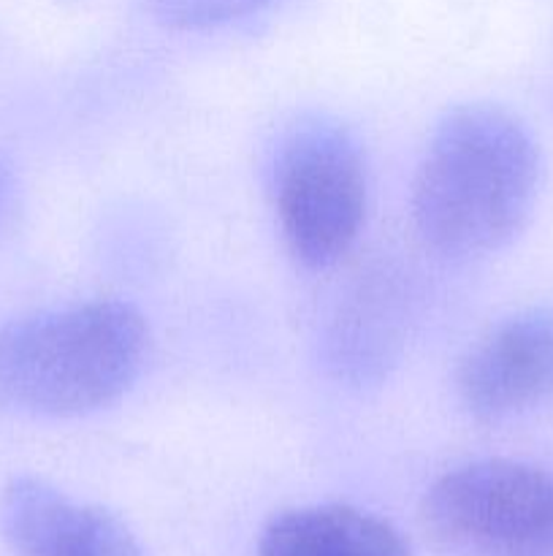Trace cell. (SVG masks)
Listing matches in <instances>:
<instances>
[{
    "instance_id": "cell-1",
    "label": "cell",
    "mask_w": 553,
    "mask_h": 556,
    "mask_svg": "<svg viewBox=\"0 0 553 556\" xmlns=\"http://www.w3.org/2000/svg\"><path fill=\"white\" fill-rule=\"evenodd\" d=\"M540 179V147L513 112L493 103L450 109L412 177L417 237L450 261L499 253L529 223Z\"/></svg>"
},
{
    "instance_id": "cell-2",
    "label": "cell",
    "mask_w": 553,
    "mask_h": 556,
    "mask_svg": "<svg viewBox=\"0 0 553 556\" xmlns=\"http://www.w3.org/2000/svg\"><path fill=\"white\" fill-rule=\"evenodd\" d=\"M150 358V324L119 299H90L0 324V410L79 418L123 400Z\"/></svg>"
},
{
    "instance_id": "cell-3",
    "label": "cell",
    "mask_w": 553,
    "mask_h": 556,
    "mask_svg": "<svg viewBox=\"0 0 553 556\" xmlns=\"http://www.w3.org/2000/svg\"><path fill=\"white\" fill-rule=\"evenodd\" d=\"M269 190L291 258L304 269L339 264L366 226L369 166L361 141L339 119L304 114L280 136Z\"/></svg>"
},
{
    "instance_id": "cell-4",
    "label": "cell",
    "mask_w": 553,
    "mask_h": 556,
    "mask_svg": "<svg viewBox=\"0 0 553 556\" xmlns=\"http://www.w3.org/2000/svg\"><path fill=\"white\" fill-rule=\"evenodd\" d=\"M421 525L445 556H553V470L466 462L428 486Z\"/></svg>"
},
{
    "instance_id": "cell-5",
    "label": "cell",
    "mask_w": 553,
    "mask_h": 556,
    "mask_svg": "<svg viewBox=\"0 0 553 556\" xmlns=\"http://www.w3.org/2000/svg\"><path fill=\"white\" fill-rule=\"evenodd\" d=\"M455 396L480 424H504L553 405V309L499 320L455 367Z\"/></svg>"
},
{
    "instance_id": "cell-6",
    "label": "cell",
    "mask_w": 553,
    "mask_h": 556,
    "mask_svg": "<svg viewBox=\"0 0 553 556\" xmlns=\"http://www.w3.org/2000/svg\"><path fill=\"white\" fill-rule=\"evenodd\" d=\"M0 532L14 556H146L117 516L41 478H14L3 489Z\"/></svg>"
},
{
    "instance_id": "cell-7",
    "label": "cell",
    "mask_w": 553,
    "mask_h": 556,
    "mask_svg": "<svg viewBox=\"0 0 553 556\" xmlns=\"http://www.w3.org/2000/svg\"><path fill=\"white\" fill-rule=\"evenodd\" d=\"M407 296L394 275H369L339 304L325 337L331 372L352 386L377 383L399 362L407 329Z\"/></svg>"
},
{
    "instance_id": "cell-8",
    "label": "cell",
    "mask_w": 553,
    "mask_h": 556,
    "mask_svg": "<svg viewBox=\"0 0 553 556\" xmlns=\"http://www.w3.org/2000/svg\"><path fill=\"white\" fill-rule=\"evenodd\" d=\"M258 556H412L383 516L356 505H304L276 514L258 538Z\"/></svg>"
},
{
    "instance_id": "cell-9",
    "label": "cell",
    "mask_w": 553,
    "mask_h": 556,
    "mask_svg": "<svg viewBox=\"0 0 553 556\" xmlns=\"http://www.w3.org/2000/svg\"><path fill=\"white\" fill-rule=\"evenodd\" d=\"M276 0H152L157 20L171 30H215L247 20Z\"/></svg>"
},
{
    "instance_id": "cell-10",
    "label": "cell",
    "mask_w": 553,
    "mask_h": 556,
    "mask_svg": "<svg viewBox=\"0 0 553 556\" xmlns=\"http://www.w3.org/2000/svg\"><path fill=\"white\" fill-rule=\"evenodd\" d=\"M22 215V179L9 155L0 152V237L16 226Z\"/></svg>"
}]
</instances>
